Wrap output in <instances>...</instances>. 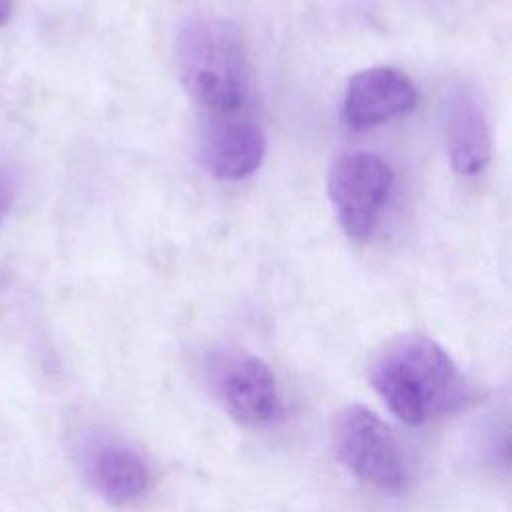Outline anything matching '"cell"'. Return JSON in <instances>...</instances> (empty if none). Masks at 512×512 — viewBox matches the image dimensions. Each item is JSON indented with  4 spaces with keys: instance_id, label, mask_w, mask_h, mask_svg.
<instances>
[{
    "instance_id": "obj_1",
    "label": "cell",
    "mask_w": 512,
    "mask_h": 512,
    "mask_svg": "<svg viewBox=\"0 0 512 512\" xmlns=\"http://www.w3.org/2000/svg\"><path fill=\"white\" fill-rule=\"evenodd\" d=\"M370 384L386 408L406 424H424L464 408L474 388L450 354L432 338L406 334L372 360Z\"/></svg>"
},
{
    "instance_id": "obj_2",
    "label": "cell",
    "mask_w": 512,
    "mask_h": 512,
    "mask_svg": "<svg viewBox=\"0 0 512 512\" xmlns=\"http://www.w3.org/2000/svg\"><path fill=\"white\" fill-rule=\"evenodd\" d=\"M176 68L188 96L210 116L244 112L252 68L234 24L212 16L184 22L176 38Z\"/></svg>"
},
{
    "instance_id": "obj_3",
    "label": "cell",
    "mask_w": 512,
    "mask_h": 512,
    "mask_svg": "<svg viewBox=\"0 0 512 512\" xmlns=\"http://www.w3.org/2000/svg\"><path fill=\"white\" fill-rule=\"evenodd\" d=\"M334 450L350 474L382 492H402L410 482L408 462L394 432L360 404L338 414Z\"/></svg>"
},
{
    "instance_id": "obj_4",
    "label": "cell",
    "mask_w": 512,
    "mask_h": 512,
    "mask_svg": "<svg viewBox=\"0 0 512 512\" xmlns=\"http://www.w3.org/2000/svg\"><path fill=\"white\" fill-rule=\"evenodd\" d=\"M326 186L346 236L354 242H364L380 222L394 186V170L374 152L352 150L334 158Z\"/></svg>"
},
{
    "instance_id": "obj_5",
    "label": "cell",
    "mask_w": 512,
    "mask_h": 512,
    "mask_svg": "<svg viewBox=\"0 0 512 512\" xmlns=\"http://www.w3.org/2000/svg\"><path fill=\"white\" fill-rule=\"evenodd\" d=\"M216 394L224 410L244 426H268L282 416V398L270 366L252 354L218 364Z\"/></svg>"
},
{
    "instance_id": "obj_6",
    "label": "cell",
    "mask_w": 512,
    "mask_h": 512,
    "mask_svg": "<svg viewBox=\"0 0 512 512\" xmlns=\"http://www.w3.org/2000/svg\"><path fill=\"white\" fill-rule=\"evenodd\" d=\"M80 468L92 490L110 504H128L152 484V468L130 444L96 436L80 448Z\"/></svg>"
},
{
    "instance_id": "obj_7",
    "label": "cell",
    "mask_w": 512,
    "mask_h": 512,
    "mask_svg": "<svg viewBox=\"0 0 512 512\" xmlns=\"http://www.w3.org/2000/svg\"><path fill=\"white\" fill-rule=\"evenodd\" d=\"M416 102V86L404 72L390 66H372L348 80L342 114L350 128L366 130L410 114Z\"/></svg>"
},
{
    "instance_id": "obj_8",
    "label": "cell",
    "mask_w": 512,
    "mask_h": 512,
    "mask_svg": "<svg viewBox=\"0 0 512 512\" xmlns=\"http://www.w3.org/2000/svg\"><path fill=\"white\" fill-rule=\"evenodd\" d=\"M266 154L260 124L244 112L210 116L200 136L202 166L218 180H242L254 174Z\"/></svg>"
},
{
    "instance_id": "obj_9",
    "label": "cell",
    "mask_w": 512,
    "mask_h": 512,
    "mask_svg": "<svg viewBox=\"0 0 512 512\" xmlns=\"http://www.w3.org/2000/svg\"><path fill=\"white\" fill-rule=\"evenodd\" d=\"M446 148L452 170L460 176L482 172L492 152V130L488 110L470 84L450 92L446 104Z\"/></svg>"
},
{
    "instance_id": "obj_10",
    "label": "cell",
    "mask_w": 512,
    "mask_h": 512,
    "mask_svg": "<svg viewBox=\"0 0 512 512\" xmlns=\"http://www.w3.org/2000/svg\"><path fill=\"white\" fill-rule=\"evenodd\" d=\"M14 198V180L10 174L0 172V222L6 216Z\"/></svg>"
},
{
    "instance_id": "obj_11",
    "label": "cell",
    "mask_w": 512,
    "mask_h": 512,
    "mask_svg": "<svg viewBox=\"0 0 512 512\" xmlns=\"http://www.w3.org/2000/svg\"><path fill=\"white\" fill-rule=\"evenodd\" d=\"M12 12V0H0V26L10 18Z\"/></svg>"
}]
</instances>
